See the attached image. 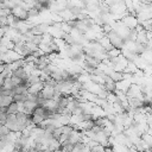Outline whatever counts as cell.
<instances>
[{
  "label": "cell",
  "instance_id": "6da1fadb",
  "mask_svg": "<svg viewBox=\"0 0 152 152\" xmlns=\"http://www.w3.org/2000/svg\"><path fill=\"white\" fill-rule=\"evenodd\" d=\"M108 39H109V43L112 46H114L115 49L120 50L124 45H125V40H124V37L120 36L116 31L112 30L109 33H108Z\"/></svg>",
  "mask_w": 152,
  "mask_h": 152
},
{
  "label": "cell",
  "instance_id": "7a4b0ae2",
  "mask_svg": "<svg viewBox=\"0 0 152 152\" xmlns=\"http://www.w3.org/2000/svg\"><path fill=\"white\" fill-rule=\"evenodd\" d=\"M61 148V142L58 140H51L50 142H48V146H46V150L50 151V152H53L56 150H59Z\"/></svg>",
  "mask_w": 152,
  "mask_h": 152
},
{
  "label": "cell",
  "instance_id": "3957f363",
  "mask_svg": "<svg viewBox=\"0 0 152 152\" xmlns=\"http://www.w3.org/2000/svg\"><path fill=\"white\" fill-rule=\"evenodd\" d=\"M12 102H14L12 96H2L0 100V107H8Z\"/></svg>",
  "mask_w": 152,
  "mask_h": 152
},
{
  "label": "cell",
  "instance_id": "277c9868",
  "mask_svg": "<svg viewBox=\"0 0 152 152\" xmlns=\"http://www.w3.org/2000/svg\"><path fill=\"white\" fill-rule=\"evenodd\" d=\"M42 42H43V37H42V36H33V37H32V40H31V43H33V44L37 45V46H38Z\"/></svg>",
  "mask_w": 152,
  "mask_h": 152
}]
</instances>
